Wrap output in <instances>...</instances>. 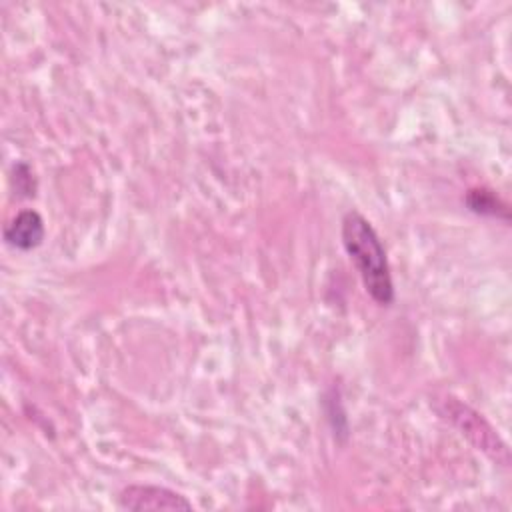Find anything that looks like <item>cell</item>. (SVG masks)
<instances>
[{"instance_id":"1","label":"cell","mask_w":512,"mask_h":512,"mask_svg":"<svg viewBox=\"0 0 512 512\" xmlns=\"http://www.w3.org/2000/svg\"><path fill=\"white\" fill-rule=\"evenodd\" d=\"M340 234L344 250L356 266L366 294L378 306H390L394 302L392 270L386 248L374 226L360 212L348 210L342 218Z\"/></svg>"},{"instance_id":"2","label":"cell","mask_w":512,"mask_h":512,"mask_svg":"<svg viewBox=\"0 0 512 512\" xmlns=\"http://www.w3.org/2000/svg\"><path fill=\"white\" fill-rule=\"evenodd\" d=\"M436 412L448 420L476 450L500 466H510V450L498 430L472 406L454 396L436 400Z\"/></svg>"},{"instance_id":"3","label":"cell","mask_w":512,"mask_h":512,"mask_svg":"<svg viewBox=\"0 0 512 512\" xmlns=\"http://www.w3.org/2000/svg\"><path fill=\"white\" fill-rule=\"evenodd\" d=\"M118 506L124 510H192V502L180 492L156 484H130L120 490Z\"/></svg>"},{"instance_id":"4","label":"cell","mask_w":512,"mask_h":512,"mask_svg":"<svg viewBox=\"0 0 512 512\" xmlns=\"http://www.w3.org/2000/svg\"><path fill=\"white\" fill-rule=\"evenodd\" d=\"M46 234L44 220L36 210H20L6 226L4 240L8 246L28 252L42 244Z\"/></svg>"},{"instance_id":"5","label":"cell","mask_w":512,"mask_h":512,"mask_svg":"<svg viewBox=\"0 0 512 512\" xmlns=\"http://www.w3.org/2000/svg\"><path fill=\"white\" fill-rule=\"evenodd\" d=\"M466 206L470 212L478 216H490V218H500L508 220V206L488 188H470L464 198Z\"/></svg>"}]
</instances>
